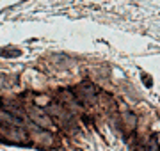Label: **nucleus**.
Instances as JSON below:
<instances>
[{"label":"nucleus","mask_w":160,"mask_h":151,"mask_svg":"<svg viewBox=\"0 0 160 151\" xmlns=\"http://www.w3.org/2000/svg\"><path fill=\"white\" fill-rule=\"evenodd\" d=\"M96 87H94V84L89 80H84L82 84H80L78 87H77V93H75V96H77V100L80 101V105H91L96 101Z\"/></svg>","instance_id":"obj_1"},{"label":"nucleus","mask_w":160,"mask_h":151,"mask_svg":"<svg viewBox=\"0 0 160 151\" xmlns=\"http://www.w3.org/2000/svg\"><path fill=\"white\" fill-rule=\"evenodd\" d=\"M158 149V144H157V140L155 139H149L148 142H144L137 151H157Z\"/></svg>","instance_id":"obj_4"},{"label":"nucleus","mask_w":160,"mask_h":151,"mask_svg":"<svg viewBox=\"0 0 160 151\" xmlns=\"http://www.w3.org/2000/svg\"><path fill=\"white\" fill-rule=\"evenodd\" d=\"M29 116H30V119H32V121L38 123V124H39L41 128H45V130H53V128H55L53 119H52V117L48 116L45 110H41V109H30Z\"/></svg>","instance_id":"obj_2"},{"label":"nucleus","mask_w":160,"mask_h":151,"mask_svg":"<svg viewBox=\"0 0 160 151\" xmlns=\"http://www.w3.org/2000/svg\"><path fill=\"white\" fill-rule=\"evenodd\" d=\"M125 128L128 130V132H132L133 128H135V123H137V117L133 116L132 112H128V110H125Z\"/></svg>","instance_id":"obj_3"},{"label":"nucleus","mask_w":160,"mask_h":151,"mask_svg":"<svg viewBox=\"0 0 160 151\" xmlns=\"http://www.w3.org/2000/svg\"><path fill=\"white\" fill-rule=\"evenodd\" d=\"M144 84H146L148 87H149V85H151V78H149L148 75H144Z\"/></svg>","instance_id":"obj_5"}]
</instances>
